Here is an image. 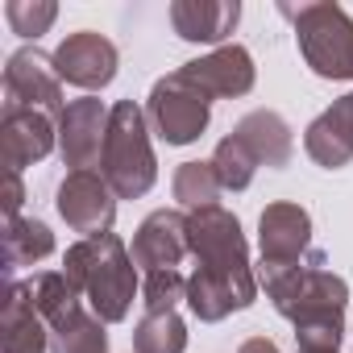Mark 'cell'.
Segmentation results:
<instances>
[{
	"mask_svg": "<svg viewBox=\"0 0 353 353\" xmlns=\"http://www.w3.org/2000/svg\"><path fill=\"white\" fill-rule=\"evenodd\" d=\"M188 241L196 270L188 279V307L204 324H221L258 299V274L250 266V241L229 208L188 212Z\"/></svg>",
	"mask_w": 353,
	"mask_h": 353,
	"instance_id": "1",
	"label": "cell"
},
{
	"mask_svg": "<svg viewBox=\"0 0 353 353\" xmlns=\"http://www.w3.org/2000/svg\"><path fill=\"white\" fill-rule=\"evenodd\" d=\"M258 287L266 291L274 312L291 320L299 353L341 349L349 283L328 270V258L320 250H312V258L295 266H258Z\"/></svg>",
	"mask_w": 353,
	"mask_h": 353,
	"instance_id": "2",
	"label": "cell"
},
{
	"mask_svg": "<svg viewBox=\"0 0 353 353\" xmlns=\"http://www.w3.org/2000/svg\"><path fill=\"white\" fill-rule=\"evenodd\" d=\"M63 274L71 279V287L83 295V303L104 324H121L133 307V295L141 291L137 262H133V254L125 250V241L117 233L79 237L63 254Z\"/></svg>",
	"mask_w": 353,
	"mask_h": 353,
	"instance_id": "3",
	"label": "cell"
},
{
	"mask_svg": "<svg viewBox=\"0 0 353 353\" xmlns=\"http://www.w3.org/2000/svg\"><path fill=\"white\" fill-rule=\"evenodd\" d=\"M100 174L117 192V200H141L158 183V158H154V145H150V121H145V108H137V100H117L112 104Z\"/></svg>",
	"mask_w": 353,
	"mask_h": 353,
	"instance_id": "4",
	"label": "cell"
},
{
	"mask_svg": "<svg viewBox=\"0 0 353 353\" xmlns=\"http://www.w3.org/2000/svg\"><path fill=\"white\" fill-rule=\"evenodd\" d=\"M279 13L295 26V42L312 75L320 79H353V17L336 0H307V5H279Z\"/></svg>",
	"mask_w": 353,
	"mask_h": 353,
	"instance_id": "5",
	"label": "cell"
},
{
	"mask_svg": "<svg viewBox=\"0 0 353 353\" xmlns=\"http://www.w3.org/2000/svg\"><path fill=\"white\" fill-rule=\"evenodd\" d=\"M145 121H150V133H158L166 145H192L204 137L212 121V100L183 71H170L150 88Z\"/></svg>",
	"mask_w": 353,
	"mask_h": 353,
	"instance_id": "6",
	"label": "cell"
},
{
	"mask_svg": "<svg viewBox=\"0 0 353 353\" xmlns=\"http://www.w3.org/2000/svg\"><path fill=\"white\" fill-rule=\"evenodd\" d=\"M5 108H34L46 117H63V79L54 71V54L38 46H21L5 63Z\"/></svg>",
	"mask_w": 353,
	"mask_h": 353,
	"instance_id": "7",
	"label": "cell"
},
{
	"mask_svg": "<svg viewBox=\"0 0 353 353\" xmlns=\"http://www.w3.org/2000/svg\"><path fill=\"white\" fill-rule=\"evenodd\" d=\"M54 208L71 233L104 237V233H112V221H117V192L108 188L100 170H67V179L59 183Z\"/></svg>",
	"mask_w": 353,
	"mask_h": 353,
	"instance_id": "8",
	"label": "cell"
},
{
	"mask_svg": "<svg viewBox=\"0 0 353 353\" xmlns=\"http://www.w3.org/2000/svg\"><path fill=\"white\" fill-rule=\"evenodd\" d=\"M108 117L112 108L96 96L71 100L67 112L59 117V154L71 170H96L104 158V137H108Z\"/></svg>",
	"mask_w": 353,
	"mask_h": 353,
	"instance_id": "9",
	"label": "cell"
},
{
	"mask_svg": "<svg viewBox=\"0 0 353 353\" xmlns=\"http://www.w3.org/2000/svg\"><path fill=\"white\" fill-rule=\"evenodd\" d=\"M262 266H295L312 258V216L291 200H274L258 216Z\"/></svg>",
	"mask_w": 353,
	"mask_h": 353,
	"instance_id": "10",
	"label": "cell"
},
{
	"mask_svg": "<svg viewBox=\"0 0 353 353\" xmlns=\"http://www.w3.org/2000/svg\"><path fill=\"white\" fill-rule=\"evenodd\" d=\"M117 46L96 34V30H79V34H67L54 50V71L59 79H67L71 88H83V92H100L117 79Z\"/></svg>",
	"mask_w": 353,
	"mask_h": 353,
	"instance_id": "11",
	"label": "cell"
},
{
	"mask_svg": "<svg viewBox=\"0 0 353 353\" xmlns=\"http://www.w3.org/2000/svg\"><path fill=\"white\" fill-rule=\"evenodd\" d=\"M208 100H237V96H250L254 92V79H258V67H254V54L237 42L229 46H216L212 54L204 59H192L179 67Z\"/></svg>",
	"mask_w": 353,
	"mask_h": 353,
	"instance_id": "12",
	"label": "cell"
},
{
	"mask_svg": "<svg viewBox=\"0 0 353 353\" xmlns=\"http://www.w3.org/2000/svg\"><path fill=\"white\" fill-rule=\"evenodd\" d=\"M133 262L154 274V270H179V262L192 254L188 241V212H174V208H158L150 212L137 233H133Z\"/></svg>",
	"mask_w": 353,
	"mask_h": 353,
	"instance_id": "13",
	"label": "cell"
},
{
	"mask_svg": "<svg viewBox=\"0 0 353 353\" xmlns=\"http://www.w3.org/2000/svg\"><path fill=\"white\" fill-rule=\"evenodd\" d=\"M59 150V121L34 108H5L0 117V154L9 170H26Z\"/></svg>",
	"mask_w": 353,
	"mask_h": 353,
	"instance_id": "14",
	"label": "cell"
},
{
	"mask_svg": "<svg viewBox=\"0 0 353 353\" xmlns=\"http://www.w3.org/2000/svg\"><path fill=\"white\" fill-rule=\"evenodd\" d=\"M303 150L316 166L341 170L353 162V92L332 100L307 129H303Z\"/></svg>",
	"mask_w": 353,
	"mask_h": 353,
	"instance_id": "15",
	"label": "cell"
},
{
	"mask_svg": "<svg viewBox=\"0 0 353 353\" xmlns=\"http://www.w3.org/2000/svg\"><path fill=\"white\" fill-rule=\"evenodd\" d=\"M241 5L237 0H174L170 5V30L183 42L200 46H229L225 38L237 30Z\"/></svg>",
	"mask_w": 353,
	"mask_h": 353,
	"instance_id": "16",
	"label": "cell"
},
{
	"mask_svg": "<svg viewBox=\"0 0 353 353\" xmlns=\"http://www.w3.org/2000/svg\"><path fill=\"white\" fill-rule=\"evenodd\" d=\"M0 349L5 353H50V328L38 316L26 283H5V307H0Z\"/></svg>",
	"mask_w": 353,
	"mask_h": 353,
	"instance_id": "17",
	"label": "cell"
},
{
	"mask_svg": "<svg viewBox=\"0 0 353 353\" xmlns=\"http://www.w3.org/2000/svg\"><path fill=\"white\" fill-rule=\"evenodd\" d=\"M233 133L250 145V154L258 158V166L283 170V166L291 162V154H295V133H291V125H287L274 108H254V112H245V117L233 125Z\"/></svg>",
	"mask_w": 353,
	"mask_h": 353,
	"instance_id": "18",
	"label": "cell"
},
{
	"mask_svg": "<svg viewBox=\"0 0 353 353\" xmlns=\"http://www.w3.org/2000/svg\"><path fill=\"white\" fill-rule=\"evenodd\" d=\"M54 254V233L38 216H13L5 221V274L13 279L21 266H38Z\"/></svg>",
	"mask_w": 353,
	"mask_h": 353,
	"instance_id": "19",
	"label": "cell"
},
{
	"mask_svg": "<svg viewBox=\"0 0 353 353\" xmlns=\"http://www.w3.org/2000/svg\"><path fill=\"white\" fill-rule=\"evenodd\" d=\"M26 287H30V299H34L38 316L46 320V328H54V324L71 320L79 307H88L83 295L71 287V279H67L63 270H42V274H34Z\"/></svg>",
	"mask_w": 353,
	"mask_h": 353,
	"instance_id": "20",
	"label": "cell"
},
{
	"mask_svg": "<svg viewBox=\"0 0 353 353\" xmlns=\"http://www.w3.org/2000/svg\"><path fill=\"white\" fill-rule=\"evenodd\" d=\"M170 192H174V200H179V208H188V212L221 208V196H225L212 162H183V166H174Z\"/></svg>",
	"mask_w": 353,
	"mask_h": 353,
	"instance_id": "21",
	"label": "cell"
},
{
	"mask_svg": "<svg viewBox=\"0 0 353 353\" xmlns=\"http://www.w3.org/2000/svg\"><path fill=\"white\" fill-rule=\"evenodd\" d=\"M50 353H108L104 320L92 307H79L71 320L50 328Z\"/></svg>",
	"mask_w": 353,
	"mask_h": 353,
	"instance_id": "22",
	"label": "cell"
},
{
	"mask_svg": "<svg viewBox=\"0 0 353 353\" xmlns=\"http://www.w3.org/2000/svg\"><path fill=\"white\" fill-rule=\"evenodd\" d=\"M188 349V324L179 312H145L133 324V353H183Z\"/></svg>",
	"mask_w": 353,
	"mask_h": 353,
	"instance_id": "23",
	"label": "cell"
},
{
	"mask_svg": "<svg viewBox=\"0 0 353 353\" xmlns=\"http://www.w3.org/2000/svg\"><path fill=\"white\" fill-rule=\"evenodd\" d=\"M208 162L216 166V179H221L225 192H245V188L254 183V174H258V158L250 154V145H245L237 133L221 137Z\"/></svg>",
	"mask_w": 353,
	"mask_h": 353,
	"instance_id": "24",
	"label": "cell"
},
{
	"mask_svg": "<svg viewBox=\"0 0 353 353\" xmlns=\"http://www.w3.org/2000/svg\"><path fill=\"white\" fill-rule=\"evenodd\" d=\"M54 17H59V5H54V0H9V5H5L9 30L21 34V38H34V42L54 26Z\"/></svg>",
	"mask_w": 353,
	"mask_h": 353,
	"instance_id": "25",
	"label": "cell"
},
{
	"mask_svg": "<svg viewBox=\"0 0 353 353\" xmlns=\"http://www.w3.org/2000/svg\"><path fill=\"white\" fill-rule=\"evenodd\" d=\"M188 299V279L179 270H154L141 279V303L145 312H174Z\"/></svg>",
	"mask_w": 353,
	"mask_h": 353,
	"instance_id": "26",
	"label": "cell"
},
{
	"mask_svg": "<svg viewBox=\"0 0 353 353\" xmlns=\"http://www.w3.org/2000/svg\"><path fill=\"white\" fill-rule=\"evenodd\" d=\"M5 221L21 216V204H26V188H21V170H5Z\"/></svg>",
	"mask_w": 353,
	"mask_h": 353,
	"instance_id": "27",
	"label": "cell"
},
{
	"mask_svg": "<svg viewBox=\"0 0 353 353\" xmlns=\"http://www.w3.org/2000/svg\"><path fill=\"white\" fill-rule=\"evenodd\" d=\"M237 353H283V349H279V345H274L270 336H250V341H245V345H241Z\"/></svg>",
	"mask_w": 353,
	"mask_h": 353,
	"instance_id": "28",
	"label": "cell"
}]
</instances>
